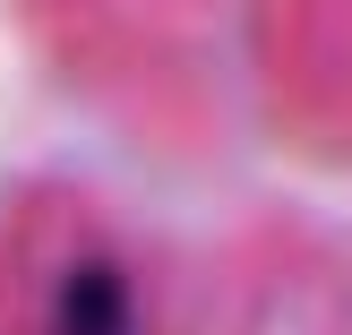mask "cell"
I'll return each mask as SVG.
<instances>
[{"label":"cell","mask_w":352,"mask_h":335,"mask_svg":"<svg viewBox=\"0 0 352 335\" xmlns=\"http://www.w3.org/2000/svg\"><path fill=\"white\" fill-rule=\"evenodd\" d=\"M43 335H146L138 275L112 250H78L43 292Z\"/></svg>","instance_id":"obj_1"}]
</instances>
